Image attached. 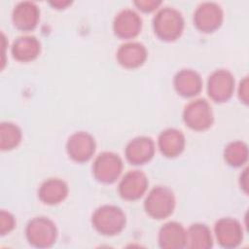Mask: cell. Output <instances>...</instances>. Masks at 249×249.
<instances>
[{"mask_svg":"<svg viewBox=\"0 0 249 249\" xmlns=\"http://www.w3.org/2000/svg\"><path fill=\"white\" fill-rule=\"evenodd\" d=\"M213 246L210 229L204 224H193L186 231L185 247L191 249H209Z\"/></svg>","mask_w":249,"mask_h":249,"instance_id":"cell-21","label":"cell"},{"mask_svg":"<svg viewBox=\"0 0 249 249\" xmlns=\"http://www.w3.org/2000/svg\"><path fill=\"white\" fill-rule=\"evenodd\" d=\"M186 231L177 222L164 224L159 231V245L163 249H179L185 247Z\"/></svg>","mask_w":249,"mask_h":249,"instance_id":"cell-17","label":"cell"},{"mask_svg":"<svg viewBox=\"0 0 249 249\" xmlns=\"http://www.w3.org/2000/svg\"><path fill=\"white\" fill-rule=\"evenodd\" d=\"M94 229L103 235H116L125 226V215L123 210L112 204H105L98 207L91 217Z\"/></svg>","mask_w":249,"mask_h":249,"instance_id":"cell-2","label":"cell"},{"mask_svg":"<svg viewBox=\"0 0 249 249\" xmlns=\"http://www.w3.org/2000/svg\"><path fill=\"white\" fill-rule=\"evenodd\" d=\"M239 98L244 102L245 104L248 103V79L245 77L239 85V90H238Z\"/></svg>","mask_w":249,"mask_h":249,"instance_id":"cell-26","label":"cell"},{"mask_svg":"<svg viewBox=\"0 0 249 249\" xmlns=\"http://www.w3.org/2000/svg\"><path fill=\"white\" fill-rule=\"evenodd\" d=\"M41 51L39 40L31 35L18 37L12 46V54L18 61L27 62L35 59Z\"/></svg>","mask_w":249,"mask_h":249,"instance_id":"cell-20","label":"cell"},{"mask_svg":"<svg viewBox=\"0 0 249 249\" xmlns=\"http://www.w3.org/2000/svg\"><path fill=\"white\" fill-rule=\"evenodd\" d=\"M224 14L222 8L215 2H203L194 13V22L202 32H212L220 27Z\"/></svg>","mask_w":249,"mask_h":249,"instance_id":"cell-8","label":"cell"},{"mask_svg":"<svg viewBox=\"0 0 249 249\" xmlns=\"http://www.w3.org/2000/svg\"><path fill=\"white\" fill-rule=\"evenodd\" d=\"M215 234L218 243L224 248L237 247L242 240L243 231L240 223L231 217H224L215 224Z\"/></svg>","mask_w":249,"mask_h":249,"instance_id":"cell-9","label":"cell"},{"mask_svg":"<svg viewBox=\"0 0 249 249\" xmlns=\"http://www.w3.org/2000/svg\"><path fill=\"white\" fill-rule=\"evenodd\" d=\"M158 145L161 154L168 158L180 155L185 148V136L176 128H166L160 132Z\"/></svg>","mask_w":249,"mask_h":249,"instance_id":"cell-19","label":"cell"},{"mask_svg":"<svg viewBox=\"0 0 249 249\" xmlns=\"http://www.w3.org/2000/svg\"><path fill=\"white\" fill-rule=\"evenodd\" d=\"M71 2H69V1H52V2H50V4H52L53 6H54V7H57V8H64L65 6H67L68 4H70Z\"/></svg>","mask_w":249,"mask_h":249,"instance_id":"cell-27","label":"cell"},{"mask_svg":"<svg viewBox=\"0 0 249 249\" xmlns=\"http://www.w3.org/2000/svg\"><path fill=\"white\" fill-rule=\"evenodd\" d=\"M39 17V8L31 1L18 2L12 12V20L14 25L23 31L34 29L38 23Z\"/></svg>","mask_w":249,"mask_h":249,"instance_id":"cell-13","label":"cell"},{"mask_svg":"<svg viewBox=\"0 0 249 249\" xmlns=\"http://www.w3.org/2000/svg\"><path fill=\"white\" fill-rule=\"evenodd\" d=\"M234 90V78L226 69H218L211 73L208 78V95L216 102L229 100Z\"/></svg>","mask_w":249,"mask_h":249,"instance_id":"cell-7","label":"cell"},{"mask_svg":"<svg viewBox=\"0 0 249 249\" xmlns=\"http://www.w3.org/2000/svg\"><path fill=\"white\" fill-rule=\"evenodd\" d=\"M125 157L132 164H143L155 154V143L147 136H139L130 140L125 147Z\"/></svg>","mask_w":249,"mask_h":249,"instance_id":"cell-14","label":"cell"},{"mask_svg":"<svg viewBox=\"0 0 249 249\" xmlns=\"http://www.w3.org/2000/svg\"><path fill=\"white\" fill-rule=\"evenodd\" d=\"M66 151L69 157L78 162L89 160L95 151L94 138L86 131H77L67 140Z\"/></svg>","mask_w":249,"mask_h":249,"instance_id":"cell-10","label":"cell"},{"mask_svg":"<svg viewBox=\"0 0 249 249\" xmlns=\"http://www.w3.org/2000/svg\"><path fill=\"white\" fill-rule=\"evenodd\" d=\"M16 220L15 217L6 210H1L0 212V233L5 235L9 233L15 228Z\"/></svg>","mask_w":249,"mask_h":249,"instance_id":"cell-24","label":"cell"},{"mask_svg":"<svg viewBox=\"0 0 249 249\" xmlns=\"http://www.w3.org/2000/svg\"><path fill=\"white\" fill-rule=\"evenodd\" d=\"M173 85L176 91L185 97H192L201 90L202 80L193 69H182L174 77Z\"/></svg>","mask_w":249,"mask_h":249,"instance_id":"cell-16","label":"cell"},{"mask_svg":"<svg viewBox=\"0 0 249 249\" xmlns=\"http://www.w3.org/2000/svg\"><path fill=\"white\" fill-rule=\"evenodd\" d=\"M175 207L173 192L164 186L153 188L145 201L144 208L149 216L154 219H164L172 214Z\"/></svg>","mask_w":249,"mask_h":249,"instance_id":"cell-4","label":"cell"},{"mask_svg":"<svg viewBox=\"0 0 249 249\" xmlns=\"http://www.w3.org/2000/svg\"><path fill=\"white\" fill-rule=\"evenodd\" d=\"M153 27L156 35L160 39L173 41L182 34L184 18L177 9L164 7L156 14L153 19Z\"/></svg>","mask_w":249,"mask_h":249,"instance_id":"cell-1","label":"cell"},{"mask_svg":"<svg viewBox=\"0 0 249 249\" xmlns=\"http://www.w3.org/2000/svg\"><path fill=\"white\" fill-rule=\"evenodd\" d=\"M123 169L121 158L113 152L99 154L92 164V173L95 179L101 183H113L120 176Z\"/></svg>","mask_w":249,"mask_h":249,"instance_id":"cell-6","label":"cell"},{"mask_svg":"<svg viewBox=\"0 0 249 249\" xmlns=\"http://www.w3.org/2000/svg\"><path fill=\"white\" fill-rule=\"evenodd\" d=\"M183 119L185 124L195 130L209 128L214 121L210 104L202 98L191 101L184 109Z\"/></svg>","mask_w":249,"mask_h":249,"instance_id":"cell-5","label":"cell"},{"mask_svg":"<svg viewBox=\"0 0 249 249\" xmlns=\"http://www.w3.org/2000/svg\"><path fill=\"white\" fill-rule=\"evenodd\" d=\"M148 187V179L140 170H130L119 184V194L126 200H135L143 196Z\"/></svg>","mask_w":249,"mask_h":249,"instance_id":"cell-12","label":"cell"},{"mask_svg":"<svg viewBox=\"0 0 249 249\" xmlns=\"http://www.w3.org/2000/svg\"><path fill=\"white\" fill-rule=\"evenodd\" d=\"M25 235L30 245L37 248H48L55 243L57 229L50 218L35 217L27 223Z\"/></svg>","mask_w":249,"mask_h":249,"instance_id":"cell-3","label":"cell"},{"mask_svg":"<svg viewBox=\"0 0 249 249\" xmlns=\"http://www.w3.org/2000/svg\"><path fill=\"white\" fill-rule=\"evenodd\" d=\"M142 27V19L139 15L131 9L120 11L113 21L115 34L123 39H130L137 36Z\"/></svg>","mask_w":249,"mask_h":249,"instance_id":"cell-11","label":"cell"},{"mask_svg":"<svg viewBox=\"0 0 249 249\" xmlns=\"http://www.w3.org/2000/svg\"><path fill=\"white\" fill-rule=\"evenodd\" d=\"M20 128L10 122H2L0 124V148L9 151L16 148L21 141Z\"/></svg>","mask_w":249,"mask_h":249,"instance_id":"cell-22","label":"cell"},{"mask_svg":"<svg viewBox=\"0 0 249 249\" xmlns=\"http://www.w3.org/2000/svg\"><path fill=\"white\" fill-rule=\"evenodd\" d=\"M68 186L59 178H50L44 181L39 190V199L45 204L53 205L61 202L67 196Z\"/></svg>","mask_w":249,"mask_h":249,"instance_id":"cell-18","label":"cell"},{"mask_svg":"<svg viewBox=\"0 0 249 249\" xmlns=\"http://www.w3.org/2000/svg\"><path fill=\"white\" fill-rule=\"evenodd\" d=\"M147 58V50L138 42H127L123 44L117 52L119 63L128 69L141 66Z\"/></svg>","mask_w":249,"mask_h":249,"instance_id":"cell-15","label":"cell"},{"mask_svg":"<svg viewBox=\"0 0 249 249\" xmlns=\"http://www.w3.org/2000/svg\"><path fill=\"white\" fill-rule=\"evenodd\" d=\"M225 160L231 166H241L248 158L247 145L241 141L229 143L224 150Z\"/></svg>","mask_w":249,"mask_h":249,"instance_id":"cell-23","label":"cell"},{"mask_svg":"<svg viewBox=\"0 0 249 249\" xmlns=\"http://www.w3.org/2000/svg\"><path fill=\"white\" fill-rule=\"evenodd\" d=\"M160 1L157 0H138L135 1L134 4L143 12H151L158 8V6L160 5Z\"/></svg>","mask_w":249,"mask_h":249,"instance_id":"cell-25","label":"cell"}]
</instances>
